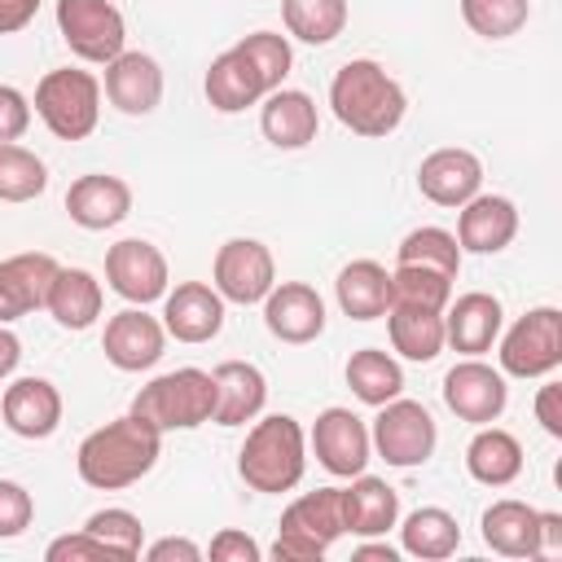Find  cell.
<instances>
[{
  "label": "cell",
  "instance_id": "1",
  "mask_svg": "<svg viewBox=\"0 0 562 562\" xmlns=\"http://www.w3.org/2000/svg\"><path fill=\"white\" fill-rule=\"evenodd\" d=\"M158 448H162V430L136 413H123L79 443L75 465H79V479L88 487L119 492V487H132L136 479H145L154 470Z\"/></svg>",
  "mask_w": 562,
  "mask_h": 562
},
{
  "label": "cell",
  "instance_id": "2",
  "mask_svg": "<svg viewBox=\"0 0 562 562\" xmlns=\"http://www.w3.org/2000/svg\"><path fill=\"white\" fill-rule=\"evenodd\" d=\"M329 105L356 136H391L404 119V88L369 57L347 61L329 83Z\"/></svg>",
  "mask_w": 562,
  "mask_h": 562
},
{
  "label": "cell",
  "instance_id": "3",
  "mask_svg": "<svg viewBox=\"0 0 562 562\" xmlns=\"http://www.w3.org/2000/svg\"><path fill=\"white\" fill-rule=\"evenodd\" d=\"M303 465H307V439L290 413H272L255 422L237 452V470L255 492H290L303 479Z\"/></svg>",
  "mask_w": 562,
  "mask_h": 562
},
{
  "label": "cell",
  "instance_id": "4",
  "mask_svg": "<svg viewBox=\"0 0 562 562\" xmlns=\"http://www.w3.org/2000/svg\"><path fill=\"white\" fill-rule=\"evenodd\" d=\"M132 413L158 430H193L215 413V378L206 369H176L136 391Z\"/></svg>",
  "mask_w": 562,
  "mask_h": 562
},
{
  "label": "cell",
  "instance_id": "5",
  "mask_svg": "<svg viewBox=\"0 0 562 562\" xmlns=\"http://www.w3.org/2000/svg\"><path fill=\"white\" fill-rule=\"evenodd\" d=\"M35 114L44 119V127L57 140H83L92 136L97 119H101V79L75 66L48 70L35 83Z\"/></svg>",
  "mask_w": 562,
  "mask_h": 562
},
{
  "label": "cell",
  "instance_id": "6",
  "mask_svg": "<svg viewBox=\"0 0 562 562\" xmlns=\"http://www.w3.org/2000/svg\"><path fill=\"white\" fill-rule=\"evenodd\" d=\"M342 536V487H316L285 505L272 558L277 562H316Z\"/></svg>",
  "mask_w": 562,
  "mask_h": 562
},
{
  "label": "cell",
  "instance_id": "7",
  "mask_svg": "<svg viewBox=\"0 0 562 562\" xmlns=\"http://www.w3.org/2000/svg\"><path fill=\"white\" fill-rule=\"evenodd\" d=\"M562 364V312L531 307L501 338V369L514 378H544Z\"/></svg>",
  "mask_w": 562,
  "mask_h": 562
},
{
  "label": "cell",
  "instance_id": "8",
  "mask_svg": "<svg viewBox=\"0 0 562 562\" xmlns=\"http://www.w3.org/2000/svg\"><path fill=\"white\" fill-rule=\"evenodd\" d=\"M57 31L83 61H114L127 40L123 13L110 0H57Z\"/></svg>",
  "mask_w": 562,
  "mask_h": 562
},
{
  "label": "cell",
  "instance_id": "9",
  "mask_svg": "<svg viewBox=\"0 0 562 562\" xmlns=\"http://www.w3.org/2000/svg\"><path fill=\"white\" fill-rule=\"evenodd\" d=\"M435 417L417 404V400H386L378 422H373V435L369 443L378 448V457L386 465H422L430 452H435Z\"/></svg>",
  "mask_w": 562,
  "mask_h": 562
},
{
  "label": "cell",
  "instance_id": "10",
  "mask_svg": "<svg viewBox=\"0 0 562 562\" xmlns=\"http://www.w3.org/2000/svg\"><path fill=\"white\" fill-rule=\"evenodd\" d=\"M105 281L119 299L145 307L154 299L167 294V259L154 241H140V237H123L105 250Z\"/></svg>",
  "mask_w": 562,
  "mask_h": 562
},
{
  "label": "cell",
  "instance_id": "11",
  "mask_svg": "<svg viewBox=\"0 0 562 562\" xmlns=\"http://www.w3.org/2000/svg\"><path fill=\"white\" fill-rule=\"evenodd\" d=\"M277 285L272 250L255 237H233L215 255V290L228 303H263V294Z\"/></svg>",
  "mask_w": 562,
  "mask_h": 562
},
{
  "label": "cell",
  "instance_id": "12",
  "mask_svg": "<svg viewBox=\"0 0 562 562\" xmlns=\"http://www.w3.org/2000/svg\"><path fill=\"white\" fill-rule=\"evenodd\" d=\"M505 400H509V386L501 378V369L483 364L479 356L452 364L443 373V404L461 417V422H474V426H487L505 413Z\"/></svg>",
  "mask_w": 562,
  "mask_h": 562
},
{
  "label": "cell",
  "instance_id": "13",
  "mask_svg": "<svg viewBox=\"0 0 562 562\" xmlns=\"http://www.w3.org/2000/svg\"><path fill=\"white\" fill-rule=\"evenodd\" d=\"M162 342H167V329L162 321L145 316L140 307H123L105 321V334H101V351L114 369L123 373H140L149 364H158L162 356Z\"/></svg>",
  "mask_w": 562,
  "mask_h": 562
},
{
  "label": "cell",
  "instance_id": "14",
  "mask_svg": "<svg viewBox=\"0 0 562 562\" xmlns=\"http://www.w3.org/2000/svg\"><path fill=\"white\" fill-rule=\"evenodd\" d=\"M263 325L281 342H312L325 329V303L307 281H281L263 294Z\"/></svg>",
  "mask_w": 562,
  "mask_h": 562
},
{
  "label": "cell",
  "instance_id": "15",
  "mask_svg": "<svg viewBox=\"0 0 562 562\" xmlns=\"http://www.w3.org/2000/svg\"><path fill=\"white\" fill-rule=\"evenodd\" d=\"M162 299V329L176 342H211L224 329V299L206 281H180Z\"/></svg>",
  "mask_w": 562,
  "mask_h": 562
},
{
  "label": "cell",
  "instance_id": "16",
  "mask_svg": "<svg viewBox=\"0 0 562 562\" xmlns=\"http://www.w3.org/2000/svg\"><path fill=\"white\" fill-rule=\"evenodd\" d=\"M312 448H316V461L338 474V479H351L364 470L369 461V430L364 422L351 413V408H325L312 426Z\"/></svg>",
  "mask_w": 562,
  "mask_h": 562
},
{
  "label": "cell",
  "instance_id": "17",
  "mask_svg": "<svg viewBox=\"0 0 562 562\" xmlns=\"http://www.w3.org/2000/svg\"><path fill=\"white\" fill-rule=\"evenodd\" d=\"M417 189L435 206H465L483 189V162L470 149H457V145L435 149L417 167Z\"/></svg>",
  "mask_w": 562,
  "mask_h": 562
},
{
  "label": "cell",
  "instance_id": "18",
  "mask_svg": "<svg viewBox=\"0 0 562 562\" xmlns=\"http://www.w3.org/2000/svg\"><path fill=\"white\" fill-rule=\"evenodd\" d=\"M57 259L44 255V250H22V255H9L0 259V325L44 307L48 299V281L57 277Z\"/></svg>",
  "mask_w": 562,
  "mask_h": 562
},
{
  "label": "cell",
  "instance_id": "19",
  "mask_svg": "<svg viewBox=\"0 0 562 562\" xmlns=\"http://www.w3.org/2000/svg\"><path fill=\"white\" fill-rule=\"evenodd\" d=\"M4 426L22 439H48L61 422V395L48 378H18L0 395Z\"/></svg>",
  "mask_w": 562,
  "mask_h": 562
},
{
  "label": "cell",
  "instance_id": "20",
  "mask_svg": "<svg viewBox=\"0 0 562 562\" xmlns=\"http://www.w3.org/2000/svg\"><path fill=\"white\" fill-rule=\"evenodd\" d=\"M518 233V211L501 193H474L461 215H457V246L474 255H496L514 241Z\"/></svg>",
  "mask_w": 562,
  "mask_h": 562
},
{
  "label": "cell",
  "instance_id": "21",
  "mask_svg": "<svg viewBox=\"0 0 562 562\" xmlns=\"http://www.w3.org/2000/svg\"><path fill=\"white\" fill-rule=\"evenodd\" d=\"M66 211L79 228L88 233H101V228H114L119 220H127L132 211V189L127 180L119 176H105V171H92V176H79L70 189H66Z\"/></svg>",
  "mask_w": 562,
  "mask_h": 562
},
{
  "label": "cell",
  "instance_id": "22",
  "mask_svg": "<svg viewBox=\"0 0 562 562\" xmlns=\"http://www.w3.org/2000/svg\"><path fill=\"white\" fill-rule=\"evenodd\" d=\"M501 299L496 294H483V290H470L461 294L448 312H443V342L461 356H483L496 334H501Z\"/></svg>",
  "mask_w": 562,
  "mask_h": 562
},
{
  "label": "cell",
  "instance_id": "23",
  "mask_svg": "<svg viewBox=\"0 0 562 562\" xmlns=\"http://www.w3.org/2000/svg\"><path fill=\"white\" fill-rule=\"evenodd\" d=\"M105 97L123 114H149L162 101V70L149 53H119L105 61Z\"/></svg>",
  "mask_w": 562,
  "mask_h": 562
},
{
  "label": "cell",
  "instance_id": "24",
  "mask_svg": "<svg viewBox=\"0 0 562 562\" xmlns=\"http://www.w3.org/2000/svg\"><path fill=\"white\" fill-rule=\"evenodd\" d=\"M400 518V496L386 479L351 474V487H342V531L351 536H386Z\"/></svg>",
  "mask_w": 562,
  "mask_h": 562
},
{
  "label": "cell",
  "instance_id": "25",
  "mask_svg": "<svg viewBox=\"0 0 562 562\" xmlns=\"http://www.w3.org/2000/svg\"><path fill=\"white\" fill-rule=\"evenodd\" d=\"M211 378H215V413H211V422L241 426V422L259 417V408L268 400V382H263V373L255 364L224 360V364L211 369Z\"/></svg>",
  "mask_w": 562,
  "mask_h": 562
},
{
  "label": "cell",
  "instance_id": "26",
  "mask_svg": "<svg viewBox=\"0 0 562 562\" xmlns=\"http://www.w3.org/2000/svg\"><path fill=\"white\" fill-rule=\"evenodd\" d=\"M483 544L501 558H540V509L527 501H496L483 509Z\"/></svg>",
  "mask_w": 562,
  "mask_h": 562
},
{
  "label": "cell",
  "instance_id": "27",
  "mask_svg": "<svg viewBox=\"0 0 562 562\" xmlns=\"http://www.w3.org/2000/svg\"><path fill=\"white\" fill-rule=\"evenodd\" d=\"M259 127L277 149H303L316 140V105L299 88H272L259 110Z\"/></svg>",
  "mask_w": 562,
  "mask_h": 562
},
{
  "label": "cell",
  "instance_id": "28",
  "mask_svg": "<svg viewBox=\"0 0 562 562\" xmlns=\"http://www.w3.org/2000/svg\"><path fill=\"white\" fill-rule=\"evenodd\" d=\"M334 290H338V307L351 321H378L391 307V272L378 259H351L338 272Z\"/></svg>",
  "mask_w": 562,
  "mask_h": 562
},
{
  "label": "cell",
  "instance_id": "29",
  "mask_svg": "<svg viewBox=\"0 0 562 562\" xmlns=\"http://www.w3.org/2000/svg\"><path fill=\"white\" fill-rule=\"evenodd\" d=\"M206 101L215 105V110H224V114H237V110H246V105H255L259 97H268V88H263V79H259V70L246 61V53L241 48H228V53H220L215 61H211V70H206Z\"/></svg>",
  "mask_w": 562,
  "mask_h": 562
},
{
  "label": "cell",
  "instance_id": "30",
  "mask_svg": "<svg viewBox=\"0 0 562 562\" xmlns=\"http://www.w3.org/2000/svg\"><path fill=\"white\" fill-rule=\"evenodd\" d=\"M44 307L61 329H88L101 316V281L83 268H57Z\"/></svg>",
  "mask_w": 562,
  "mask_h": 562
},
{
  "label": "cell",
  "instance_id": "31",
  "mask_svg": "<svg viewBox=\"0 0 562 562\" xmlns=\"http://www.w3.org/2000/svg\"><path fill=\"white\" fill-rule=\"evenodd\" d=\"M386 329H391V347L404 360H435L443 351V312L430 307H413V303H391L386 307Z\"/></svg>",
  "mask_w": 562,
  "mask_h": 562
},
{
  "label": "cell",
  "instance_id": "32",
  "mask_svg": "<svg viewBox=\"0 0 562 562\" xmlns=\"http://www.w3.org/2000/svg\"><path fill=\"white\" fill-rule=\"evenodd\" d=\"M465 470L487 487H505L522 474V443L501 426H483L465 448Z\"/></svg>",
  "mask_w": 562,
  "mask_h": 562
},
{
  "label": "cell",
  "instance_id": "33",
  "mask_svg": "<svg viewBox=\"0 0 562 562\" xmlns=\"http://www.w3.org/2000/svg\"><path fill=\"white\" fill-rule=\"evenodd\" d=\"M347 386H351V395H356L360 404L382 408L386 400H395V395L404 391V373H400V364H395L386 351L360 347V351H351V360H347Z\"/></svg>",
  "mask_w": 562,
  "mask_h": 562
},
{
  "label": "cell",
  "instance_id": "34",
  "mask_svg": "<svg viewBox=\"0 0 562 562\" xmlns=\"http://www.w3.org/2000/svg\"><path fill=\"white\" fill-rule=\"evenodd\" d=\"M400 540H404V553H413V558H452L457 544H461V527L448 509L422 505L404 518Z\"/></svg>",
  "mask_w": 562,
  "mask_h": 562
},
{
  "label": "cell",
  "instance_id": "35",
  "mask_svg": "<svg viewBox=\"0 0 562 562\" xmlns=\"http://www.w3.org/2000/svg\"><path fill=\"white\" fill-rule=\"evenodd\" d=\"M48 189V167L18 140L0 145V202H31Z\"/></svg>",
  "mask_w": 562,
  "mask_h": 562
},
{
  "label": "cell",
  "instance_id": "36",
  "mask_svg": "<svg viewBox=\"0 0 562 562\" xmlns=\"http://www.w3.org/2000/svg\"><path fill=\"white\" fill-rule=\"evenodd\" d=\"M281 13L303 44H329L347 26V0H281Z\"/></svg>",
  "mask_w": 562,
  "mask_h": 562
},
{
  "label": "cell",
  "instance_id": "37",
  "mask_svg": "<svg viewBox=\"0 0 562 562\" xmlns=\"http://www.w3.org/2000/svg\"><path fill=\"white\" fill-rule=\"evenodd\" d=\"M452 299V277L439 268H422V263H395L391 272V303H413V307H430L443 312Z\"/></svg>",
  "mask_w": 562,
  "mask_h": 562
},
{
  "label": "cell",
  "instance_id": "38",
  "mask_svg": "<svg viewBox=\"0 0 562 562\" xmlns=\"http://www.w3.org/2000/svg\"><path fill=\"white\" fill-rule=\"evenodd\" d=\"M395 263H422V268H439V272L457 277V268H461V246H457V237H452L448 228L426 224V228H413V233L395 246Z\"/></svg>",
  "mask_w": 562,
  "mask_h": 562
},
{
  "label": "cell",
  "instance_id": "39",
  "mask_svg": "<svg viewBox=\"0 0 562 562\" xmlns=\"http://www.w3.org/2000/svg\"><path fill=\"white\" fill-rule=\"evenodd\" d=\"M461 18L483 40H509L514 31L527 26L531 4L527 0H461Z\"/></svg>",
  "mask_w": 562,
  "mask_h": 562
},
{
  "label": "cell",
  "instance_id": "40",
  "mask_svg": "<svg viewBox=\"0 0 562 562\" xmlns=\"http://www.w3.org/2000/svg\"><path fill=\"white\" fill-rule=\"evenodd\" d=\"M83 531H92L119 562H132V558H140V540H145V527H140V518L132 514V509H97L88 522H83Z\"/></svg>",
  "mask_w": 562,
  "mask_h": 562
},
{
  "label": "cell",
  "instance_id": "41",
  "mask_svg": "<svg viewBox=\"0 0 562 562\" xmlns=\"http://www.w3.org/2000/svg\"><path fill=\"white\" fill-rule=\"evenodd\" d=\"M237 48H241V53H246V61L259 70V79H263V88H268V92H272V88H281V79L290 75V61H294V53H290V40H285V35H277V31H255V35H246Z\"/></svg>",
  "mask_w": 562,
  "mask_h": 562
},
{
  "label": "cell",
  "instance_id": "42",
  "mask_svg": "<svg viewBox=\"0 0 562 562\" xmlns=\"http://www.w3.org/2000/svg\"><path fill=\"white\" fill-rule=\"evenodd\" d=\"M31 518H35L31 492L22 483H13V479H0V540L22 536L31 527Z\"/></svg>",
  "mask_w": 562,
  "mask_h": 562
},
{
  "label": "cell",
  "instance_id": "43",
  "mask_svg": "<svg viewBox=\"0 0 562 562\" xmlns=\"http://www.w3.org/2000/svg\"><path fill=\"white\" fill-rule=\"evenodd\" d=\"M48 562H119L92 531H75V536H61L44 549Z\"/></svg>",
  "mask_w": 562,
  "mask_h": 562
},
{
  "label": "cell",
  "instance_id": "44",
  "mask_svg": "<svg viewBox=\"0 0 562 562\" xmlns=\"http://www.w3.org/2000/svg\"><path fill=\"white\" fill-rule=\"evenodd\" d=\"M26 127H31V105H26V97H22L18 88L0 83V145H4V140H18Z\"/></svg>",
  "mask_w": 562,
  "mask_h": 562
},
{
  "label": "cell",
  "instance_id": "45",
  "mask_svg": "<svg viewBox=\"0 0 562 562\" xmlns=\"http://www.w3.org/2000/svg\"><path fill=\"white\" fill-rule=\"evenodd\" d=\"M206 553L211 562H259V544L246 531H220Z\"/></svg>",
  "mask_w": 562,
  "mask_h": 562
},
{
  "label": "cell",
  "instance_id": "46",
  "mask_svg": "<svg viewBox=\"0 0 562 562\" xmlns=\"http://www.w3.org/2000/svg\"><path fill=\"white\" fill-rule=\"evenodd\" d=\"M536 417L553 439H562V382H544L536 391Z\"/></svg>",
  "mask_w": 562,
  "mask_h": 562
},
{
  "label": "cell",
  "instance_id": "47",
  "mask_svg": "<svg viewBox=\"0 0 562 562\" xmlns=\"http://www.w3.org/2000/svg\"><path fill=\"white\" fill-rule=\"evenodd\" d=\"M149 562H198L202 558V549L193 544V540H184V536H167V540H158V544H149V553H145Z\"/></svg>",
  "mask_w": 562,
  "mask_h": 562
},
{
  "label": "cell",
  "instance_id": "48",
  "mask_svg": "<svg viewBox=\"0 0 562 562\" xmlns=\"http://www.w3.org/2000/svg\"><path fill=\"white\" fill-rule=\"evenodd\" d=\"M35 9H40V0H0V35L22 31L35 18Z\"/></svg>",
  "mask_w": 562,
  "mask_h": 562
},
{
  "label": "cell",
  "instance_id": "49",
  "mask_svg": "<svg viewBox=\"0 0 562 562\" xmlns=\"http://www.w3.org/2000/svg\"><path fill=\"white\" fill-rule=\"evenodd\" d=\"M562 553V514H540V558Z\"/></svg>",
  "mask_w": 562,
  "mask_h": 562
},
{
  "label": "cell",
  "instance_id": "50",
  "mask_svg": "<svg viewBox=\"0 0 562 562\" xmlns=\"http://www.w3.org/2000/svg\"><path fill=\"white\" fill-rule=\"evenodd\" d=\"M18 360H22V342L0 325V378H9L18 369Z\"/></svg>",
  "mask_w": 562,
  "mask_h": 562
},
{
  "label": "cell",
  "instance_id": "51",
  "mask_svg": "<svg viewBox=\"0 0 562 562\" xmlns=\"http://www.w3.org/2000/svg\"><path fill=\"white\" fill-rule=\"evenodd\" d=\"M356 558H378V562H395V549L391 544H360Z\"/></svg>",
  "mask_w": 562,
  "mask_h": 562
}]
</instances>
